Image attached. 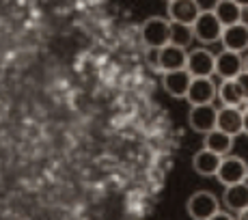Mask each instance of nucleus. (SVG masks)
I'll use <instances>...</instances> for the list:
<instances>
[{
  "instance_id": "24",
  "label": "nucleus",
  "mask_w": 248,
  "mask_h": 220,
  "mask_svg": "<svg viewBox=\"0 0 248 220\" xmlns=\"http://www.w3.org/2000/svg\"><path fill=\"white\" fill-rule=\"evenodd\" d=\"M242 132L248 136V117H246V114H244V123H242Z\"/></svg>"
},
{
  "instance_id": "10",
  "label": "nucleus",
  "mask_w": 248,
  "mask_h": 220,
  "mask_svg": "<svg viewBox=\"0 0 248 220\" xmlns=\"http://www.w3.org/2000/svg\"><path fill=\"white\" fill-rule=\"evenodd\" d=\"M216 117H218V110L214 108L212 104H205V106H190L188 123L194 132L207 134L209 130L216 127Z\"/></svg>"
},
{
  "instance_id": "1",
  "label": "nucleus",
  "mask_w": 248,
  "mask_h": 220,
  "mask_svg": "<svg viewBox=\"0 0 248 220\" xmlns=\"http://www.w3.org/2000/svg\"><path fill=\"white\" fill-rule=\"evenodd\" d=\"M216 177L222 186H233V184H242V181H248V164L244 157L240 156H222L220 166L216 171Z\"/></svg>"
},
{
  "instance_id": "16",
  "label": "nucleus",
  "mask_w": 248,
  "mask_h": 220,
  "mask_svg": "<svg viewBox=\"0 0 248 220\" xmlns=\"http://www.w3.org/2000/svg\"><path fill=\"white\" fill-rule=\"evenodd\" d=\"M220 160H222V156L214 154V151H209V149H201L192 157V169L203 177H214L218 166H220Z\"/></svg>"
},
{
  "instance_id": "25",
  "label": "nucleus",
  "mask_w": 248,
  "mask_h": 220,
  "mask_svg": "<svg viewBox=\"0 0 248 220\" xmlns=\"http://www.w3.org/2000/svg\"><path fill=\"white\" fill-rule=\"evenodd\" d=\"M233 2H237L242 9H248V0H233Z\"/></svg>"
},
{
  "instance_id": "18",
  "label": "nucleus",
  "mask_w": 248,
  "mask_h": 220,
  "mask_svg": "<svg viewBox=\"0 0 248 220\" xmlns=\"http://www.w3.org/2000/svg\"><path fill=\"white\" fill-rule=\"evenodd\" d=\"M170 22V20H169ZM194 39V31L190 24H179V22H170V31H169V44L177 46V47H188Z\"/></svg>"
},
{
  "instance_id": "19",
  "label": "nucleus",
  "mask_w": 248,
  "mask_h": 220,
  "mask_svg": "<svg viewBox=\"0 0 248 220\" xmlns=\"http://www.w3.org/2000/svg\"><path fill=\"white\" fill-rule=\"evenodd\" d=\"M216 97L222 102V106H244V99L237 91L235 80H222V84L216 91Z\"/></svg>"
},
{
  "instance_id": "3",
  "label": "nucleus",
  "mask_w": 248,
  "mask_h": 220,
  "mask_svg": "<svg viewBox=\"0 0 248 220\" xmlns=\"http://www.w3.org/2000/svg\"><path fill=\"white\" fill-rule=\"evenodd\" d=\"M218 209H220V203H218L216 194L209 190H197L186 203V212L192 220H207Z\"/></svg>"
},
{
  "instance_id": "21",
  "label": "nucleus",
  "mask_w": 248,
  "mask_h": 220,
  "mask_svg": "<svg viewBox=\"0 0 248 220\" xmlns=\"http://www.w3.org/2000/svg\"><path fill=\"white\" fill-rule=\"evenodd\" d=\"M147 63H149L151 69L160 71V50H155V47H147Z\"/></svg>"
},
{
  "instance_id": "13",
  "label": "nucleus",
  "mask_w": 248,
  "mask_h": 220,
  "mask_svg": "<svg viewBox=\"0 0 248 220\" xmlns=\"http://www.w3.org/2000/svg\"><path fill=\"white\" fill-rule=\"evenodd\" d=\"M186 59L188 52L177 46H164L160 47V71H175V69H186Z\"/></svg>"
},
{
  "instance_id": "6",
  "label": "nucleus",
  "mask_w": 248,
  "mask_h": 220,
  "mask_svg": "<svg viewBox=\"0 0 248 220\" xmlns=\"http://www.w3.org/2000/svg\"><path fill=\"white\" fill-rule=\"evenodd\" d=\"M216 91H218V87L214 84L212 78H192V82H190V87H188V93H186V99H188L190 106L214 104Z\"/></svg>"
},
{
  "instance_id": "28",
  "label": "nucleus",
  "mask_w": 248,
  "mask_h": 220,
  "mask_svg": "<svg viewBox=\"0 0 248 220\" xmlns=\"http://www.w3.org/2000/svg\"><path fill=\"white\" fill-rule=\"evenodd\" d=\"M166 2H170V0H166Z\"/></svg>"
},
{
  "instance_id": "8",
  "label": "nucleus",
  "mask_w": 248,
  "mask_h": 220,
  "mask_svg": "<svg viewBox=\"0 0 248 220\" xmlns=\"http://www.w3.org/2000/svg\"><path fill=\"white\" fill-rule=\"evenodd\" d=\"M242 71H244V59H242V54L231 52V50H222L220 54H216L214 74H218L222 80H233Z\"/></svg>"
},
{
  "instance_id": "22",
  "label": "nucleus",
  "mask_w": 248,
  "mask_h": 220,
  "mask_svg": "<svg viewBox=\"0 0 248 220\" xmlns=\"http://www.w3.org/2000/svg\"><path fill=\"white\" fill-rule=\"evenodd\" d=\"M207 220H235L231 216V214H227V212H220V209H218L216 214H214V216H209Z\"/></svg>"
},
{
  "instance_id": "20",
  "label": "nucleus",
  "mask_w": 248,
  "mask_h": 220,
  "mask_svg": "<svg viewBox=\"0 0 248 220\" xmlns=\"http://www.w3.org/2000/svg\"><path fill=\"white\" fill-rule=\"evenodd\" d=\"M235 84H237V91H240V95H242V99H248V71H242L240 76H235Z\"/></svg>"
},
{
  "instance_id": "4",
  "label": "nucleus",
  "mask_w": 248,
  "mask_h": 220,
  "mask_svg": "<svg viewBox=\"0 0 248 220\" xmlns=\"http://www.w3.org/2000/svg\"><path fill=\"white\" fill-rule=\"evenodd\" d=\"M222 28L225 26L218 22V17L214 16V11H203V9H201V13H199V17L194 20V24H192L194 39H199L205 46L220 41Z\"/></svg>"
},
{
  "instance_id": "2",
  "label": "nucleus",
  "mask_w": 248,
  "mask_h": 220,
  "mask_svg": "<svg viewBox=\"0 0 248 220\" xmlns=\"http://www.w3.org/2000/svg\"><path fill=\"white\" fill-rule=\"evenodd\" d=\"M169 31H170V22L169 17H160V16H154V17H147L142 22V28H140V37L145 41L147 47H160L169 46Z\"/></svg>"
},
{
  "instance_id": "14",
  "label": "nucleus",
  "mask_w": 248,
  "mask_h": 220,
  "mask_svg": "<svg viewBox=\"0 0 248 220\" xmlns=\"http://www.w3.org/2000/svg\"><path fill=\"white\" fill-rule=\"evenodd\" d=\"M203 149H209L214 151V154L218 156H229L233 149V136H229L222 130H218V127H214V130H209L207 134H203Z\"/></svg>"
},
{
  "instance_id": "11",
  "label": "nucleus",
  "mask_w": 248,
  "mask_h": 220,
  "mask_svg": "<svg viewBox=\"0 0 248 220\" xmlns=\"http://www.w3.org/2000/svg\"><path fill=\"white\" fill-rule=\"evenodd\" d=\"M166 13H169L170 22H179V24H190L192 26L194 20L201 13V7H199L197 0H170L169 7H166Z\"/></svg>"
},
{
  "instance_id": "26",
  "label": "nucleus",
  "mask_w": 248,
  "mask_h": 220,
  "mask_svg": "<svg viewBox=\"0 0 248 220\" xmlns=\"http://www.w3.org/2000/svg\"><path fill=\"white\" fill-rule=\"evenodd\" d=\"M242 108H244V114H246V117H248V99H246V102H244V106H242Z\"/></svg>"
},
{
  "instance_id": "17",
  "label": "nucleus",
  "mask_w": 248,
  "mask_h": 220,
  "mask_svg": "<svg viewBox=\"0 0 248 220\" xmlns=\"http://www.w3.org/2000/svg\"><path fill=\"white\" fill-rule=\"evenodd\" d=\"M212 11L222 26H231V24L242 22V16H244V9L237 2H233V0H218Z\"/></svg>"
},
{
  "instance_id": "9",
  "label": "nucleus",
  "mask_w": 248,
  "mask_h": 220,
  "mask_svg": "<svg viewBox=\"0 0 248 220\" xmlns=\"http://www.w3.org/2000/svg\"><path fill=\"white\" fill-rule=\"evenodd\" d=\"M242 123H244V108L242 106H222L218 110L216 127L229 136L235 138L237 134H242Z\"/></svg>"
},
{
  "instance_id": "5",
  "label": "nucleus",
  "mask_w": 248,
  "mask_h": 220,
  "mask_svg": "<svg viewBox=\"0 0 248 220\" xmlns=\"http://www.w3.org/2000/svg\"><path fill=\"white\" fill-rule=\"evenodd\" d=\"M214 65H216V54H212L207 47H197V50L188 52L186 71H188L192 78H212Z\"/></svg>"
},
{
  "instance_id": "12",
  "label": "nucleus",
  "mask_w": 248,
  "mask_h": 220,
  "mask_svg": "<svg viewBox=\"0 0 248 220\" xmlns=\"http://www.w3.org/2000/svg\"><path fill=\"white\" fill-rule=\"evenodd\" d=\"M190 82H192V76L186 69L164 71V74H162V87H164V91L170 97H186Z\"/></svg>"
},
{
  "instance_id": "23",
  "label": "nucleus",
  "mask_w": 248,
  "mask_h": 220,
  "mask_svg": "<svg viewBox=\"0 0 248 220\" xmlns=\"http://www.w3.org/2000/svg\"><path fill=\"white\" fill-rule=\"evenodd\" d=\"M235 220H248V207H246V209H242V212H237Z\"/></svg>"
},
{
  "instance_id": "27",
  "label": "nucleus",
  "mask_w": 248,
  "mask_h": 220,
  "mask_svg": "<svg viewBox=\"0 0 248 220\" xmlns=\"http://www.w3.org/2000/svg\"><path fill=\"white\" fill-rule=\"evenodd\" d=\"M244 71H248V56L244 59Z\"/></svg>"
},
{
  "instance_id": "7",
  "label": "nucleus",
  "mask_w": 248,
  "mask_h": 220,
  "mask_svg": "<svg viewBox=\"0 0 248 220\" xmlns=\"http://www.w3.org/2000/svg\"><path fill=\"white\" fill-rule=\"evenodd\" d=\"M220 44L222 50H231V52H242L248 50V24H244V20L231 24V26L222 28V35H220Z\"/></svg>"
},
{
  "instance_id": "15",
  "label": "nucleus",
  "mask_w": 248,
  "mask_h": 220,
  "mask_svg": "<svg viewBox=\"0 0 248 220\" xmlns=\"http://www.w3.org/2000/svg\"><path fill=\"white\" fill-rule=\"evenodd\" d=\"M225 207L229 212H242L248 207V181L233 184L225 188Z\"/></svg>"
}]
</instances>
